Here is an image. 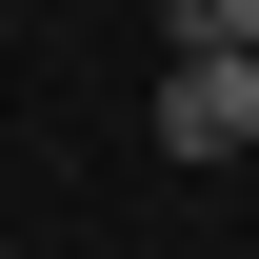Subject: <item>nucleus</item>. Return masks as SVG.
Segmentation results:
<instances>
[{"instance_id": "obj_1", "label": "nucleus", "mask_w": 259, "mask_h": 259, "mask_svg": "<svg viewBox=\"0 0 259 259\" xmlns=\"http://www.w3.org/2000/svg\"><path fill=\"white\" fill-rule=\"evenodd\" d=\"M239 140H259V60L239 40H180L160 60V160H239Z\"/></svg>"}, {"instance_id": "obj_2", "label": "nucleus", "mask_w": 259, "mask_h": 259, "mask_svg": "<svg viewBox=\"0 0 259 259\" xmlns=\"http://www.w3.org/2000/svg\"><path fill=\"white\" fill-rule=\"evenodd\" d=\"M180 40H239V60H259V0H199V20H180Z\"/></svg>"}, {"instance_id": "obj_3", "label": "nucleus", "mask_w": 259, "mask_h": 259, "mask_svg": "<svg viewBox=\"0 0 259 259\" xmlns=\"http://www.w3.org/2000/svg\"><path fill=\"white\" fill-rule=\"evenodd\" d=\"M140 20H199V0H140Z\"/></svg>"}]
</instances>
